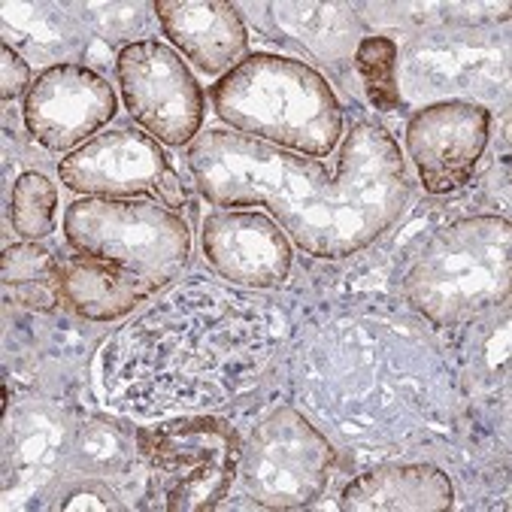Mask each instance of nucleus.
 Here are the masks:
<instances>
[{
    "mask_svg": "<svg viewBox=\"0 0 512 512\" xmlns=\"http://www.w3.org/2000/svg\"><path fill=\"white\" fill-rule=\"evenodd\" d=\"M164 37L207 76L231 73L249 55V34L225 0H155Z\"/></svg>",
    "mask_w": 512,
    "mask_h": 512,
    "instance_id": "12",
    "label": "nucleus"
},
{
    "mask_svg": "<svg viewBox=\"0 0 512 512\" xmlns=\"http://www.w3.org/2000/svg\"><path fill=\"white\" fill-rule=\"evenodd\" d=\"M200 246L219 276L243 288H276L294 264L288 234L258 210L210 213L200 228Z\"/></svg>",
    "mask_w": 512,
    "mask_h": 512,
    "instance_id": "11",
    "label": "nucleus"
},
{
    "mask_svg": "<svg viewBox=\"0 0 512 512\" xmlns=\"http://www.w3.org/2000/svg\"><path fill=\"white\" fill-rule=\"evenodd\" d=\"M13 231L25 243H40L55 231L58 222V188L43 173H22L13 185L10 200Z\"/></svg>",
    "mask_w": 512,
    "mask_h": 512,
    "instance_id": "15",
    "label": "nucleus"
},
{
    "mask_svg": "<svg viewBox=\"0 0 512 512\" xmlns=\"http://www.w3.org/2000/svg\"><path fill=\"white\" fill-rule=\"evenodd\" d=\"M512 228L500 216H467L440 228L403 276V297L437 328H455L506 303Z\"/></svg>",
    "mask_w": 512,
    "mask_h": 512,
    "instance_id": "3",
    "label": "nucleus"
},
{
    "mask_svg": "<svg viewBox=\"0 0 512 512\" xmlns=\"http://www.w3.org/2000/svg\"><path fill=\"white\" fill-rule=\"evenodd\" d=\"M491 113L473 100H440L406 125L403 143L428 194H452L467 185L488 149Z\"/></svg>",
    "mask_w": 512,
    "mask_h": 512,
    "instance_id": "10",
    "label": "nucleus"
},
{
    "mask_svg": "<svg viewBox=\"0 0 512 512\" xmlns=\"http://www.w3.org/2000/svg\"><path fill=\"white\" fill-rule=\"evenodd\" d=\"M119 91L131 119L161 146H191L207 97L185 58L158 40L128 43L116 58Z\"/></svg>",
    "mask_w": 512,
    "mask_h": 512,
    "instance_id": "7",
    "label": "nucleus"
},
{
    "mask_svg": "<svg viewBox=\"0 0 512 512\" xmlns=\"http://www.w3.org/2000/svg\"><path fill=\"white\" fill-rule=\"evenodd\" d=\"M0 97L4 100H16V97H22V94H28L31 91V67L25 64V58L22 55H16V49L13 46H4L0 49Z\"/></svg>",
    "mask_w": 512,
    "mask_h": 512,
    "instance_id": "18",
    "label": "nucleus"
},
{
    "mask_svg": "<svg viewBox=\"0 0 512 512\" xmlns=\"http://www.w3.org/2000/svg\"><path fill=\"white\" fill-rule=\"evenodd\" d=\"M55 291L64 310L85 322H116L152 294V288L137 276L82 255L58 261Z\"/></svg>",
    "mask_w": 512,
    "mask_h": 512,
    "instance_id": "14",
    "label": "nucleus"
},
{
    "mask_svg": "<svg viewBox=\"0 0 512 512\" xmlns=\"http://www.w3.org/2000/svg\"><path fill=\"white\" fill-rule=\"evenodd\" d=\"M25 128L49 152H76L119 113L113 85L82 64L43 70L25 94Z\"/></svg>",
    "mask_w": 512,
    "mask_h": 512,
    "instance_id": "9",
    "label": "nucleus"
},
{
    "mask_svg": "<svg viewBox=\"0 0 512 512\" xmlns=\"http://www.w3.org/2000/svg\"><path fill=\"white\" fill-rule=\"evenodd\" d=\"M197 191L219 210L261 207L294 246L349 258L388 234L406 210L409 176L394 137L355 119L334 161L294 155L234 131H207L185 152Z\"/></svg>",
    "mask_w": 512,
    "mask_h": 512,
    "instance_id": "1",
    "label": "nucleus"
},
{
    "mask_svg": "<svg viewBox=\"0 0 512 512\" xmlns=\"http://www.w3.org/2000/svg\"><path fill=\"white\" fill-rule=\"evenodd\" d=\"M7 297L16 300L25 310L34 313H52L55 306H61L55 285H22V288H7Z\"/></svg>",
    "mask_w": 512,
    "mask_h": 512,
    "instance_id": "19",
    "label": "nucleus"
},
{
    "mask_svg": "<svg viewBox=\"0 0 512 512\" xmlns=\"http://www.w3.org/2000/svg\"><path fill=\"white\" fill-rule=\"evenodd\" d=\"M55 270H58V258L37 243L7 246L4 258H0V279H4V288L55 285Z\"/></svg>",
    "mask_w": 512,
    "mask_h": 512,
    "instance_id": "17",
    "label": "nucleus"
},
{
    "mask_svg": "<svg viewBox=\"0 0 512 512\" xmlns=\"http://www.w3.org/2000/svg\"><path fill=\"white\" fill-rule=\"evenodd\" d=\"M452 506V479L434 464H382L340 494L343 512H446Z\"/></svg>",
    "mask_w": 512,
    "mask_h": 512,
    "instance_id": "13",
    "label": "nucleus"
},
{
    "mask_svg": "<svg viewBox=\"0 0 512 512\" xmlns=\"http://www.w3.org/2000/svg\"><path fill=\"white\" fill-rule=\"evenodd\" d=\"M58 176L82 197H158L167 210L185 207V185L161 143L128 128L97 134L64 155Z\"/></svg>",
    "mask_w": 512,
    "mask_h": 512,
    "instance_id": "8",
    "label": "nucleus"
},
{
    "mask_svg": "<svg viewBox=\"0 0 512 512\" xmlns=\"http://www.w3.org/2000/svg\"><path fill=\"white\" fill-rule=\"evenodd\" d=\"M152 485L167 512H210L240 476V434L210 416L176 419L140 434Z\"/></svg>",
    "mask_w": 512,
    "mask_h": 512,
    "instance_id": "5",
    "label": "nucleus"
},
{
    "mask_svg": "<svg viewBox=\"0 0 512 512\" xmlns=\"http://www.w3.org/2000/svg\"><path fill=\"white\" fill-rule=\"evenodd\" d=\"M64 240L82 255L137 276L152 291L191 255L188 225L146 197H79L64 210Z\"/></svg>",
    "mask_w": 512,
    "mask_h": 512,
    "instance_id": "4",
    "label": "nucleus"
},
{
    "mask_svg": "<svg viewBox=\"0 0 512 512\" xmlns=\"http://www.w3.org/2000/svg\"><path fill=\"white\" fill-rule=\"evenodd\" d=\"M216 116L243 137L267 146L331 158L343 140V107L328 79L285 55H246L213 88Z\"/></svg>",
    "mask_w": 512,
    "mask_h": 512,
    "instance_id": "2",
    "label": "nucleus"
},
{
    "mask_svg": "<svg viewBox=\"0 0 512 512\" xmlns=\"http://www.w3.org/2000/svg\"><path fill=\"white\" fill-rule=\"evenodd\" d=\"M355 70L364 82L373 110L397 113L403 107L397 88V43L388 37H364L355 49Z\"/></svg>",
    "mask_w": 512,
    "mask_h": 512,
    "instance_id": "16",
    "label": "nucleus"
},
{
    "mask_svg": "<svg viewBox=\"0 0 512 512\" xmlns=\"http://www.w3.org/2000/svg\"><path fill=\"white\" fill-rule=\"evenodd\" d=\"M334 446L294 406L270 413L243 443L240 479L246 494L267 509L313 506L331 479Z\"/></svg>",
    "mask_w": 512,
    "mask_h": 512,
    "instance_id": "6",
    "label": "nucleus"
}]
</instances>
